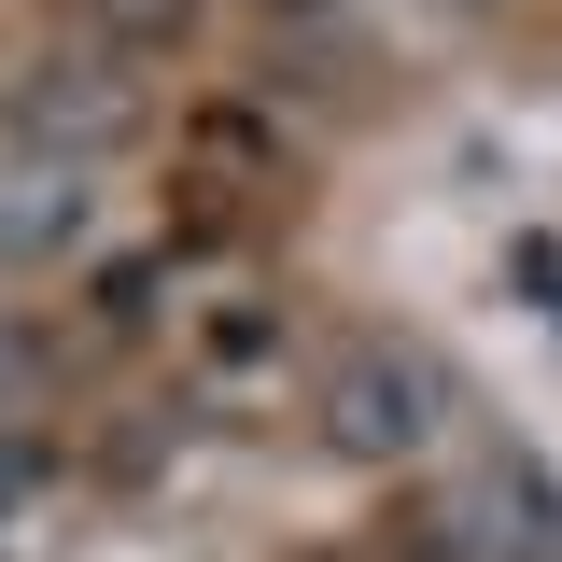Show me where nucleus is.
<instances>
[{
  "label": "nucleus",
  "instance_id": "1",
  "mask_svg": "<svg viewBox=\"0 0 562 562\" xmlns=\"http://www.w3.org/2000/svg\"><path fill=\"white\" fill-rule=\"evenodd\" d=\"M0 140L43 169H85V155H127L140 140V70L113 57V43H43V57H14V85H0Z\"/></svg>",
  "mask_w": 562,
  "mask_h": 562
},
{
  "label": "nucleus",
  "instance_id": "3",
  "mask_svg": "<svg viewBox=\"0 0 562 562\" xmlns=\"http://www.w3.org/2000/svg\"><path fill=\"white\" fill-rule=\"evenodd\" d=\"M450 549L464 562H562V479L535 450H479L450 492Z\"/></svg>",
  "mask_w": 562,
  "mask_h": 562
},
{
  "label": "nucleus",
  "instance_id": "2",
  "mask_svg": "<svg viewBox=\"0 0 562 562\" xmlns=\"http://www.w3.org/2000/svg\"><path fill=\"white\" fill-rule=\"evenodd\" d=\"M324 436H338L351 464L436 450V436H450V366H436L422 338H351L338 366H324Z\"/></svg>",
  "mask_w": 562,
  "mask_h": 562
},
{
  "label": "nucleus",
  "instance_id": "5",
  "mask_svg": "<svg viewBox=\"0 0 562 562\" xmlns=\"http://www.w3.org/2000/svg\"><path fill=\"white\" fill-rule=\"evenodd\" d=\"M198 29V0H85V43H113V57H169Z\"/></svg>",
  "mask_w": 562,
  "mask_h": 562
},
{
  "label": "nucleus",
  "instance_id": "6",
  "mask_svg": "<svg viewBox=\"0 0 562 562\" xmlns=\"http://www.w3.org/2000/svg\"><path fill=\"white\" fill-rule=\"evenodd\" d=\"M14 380H29V338H14V324H0V394H14Z\"/></svg>",
  "mask_w": 562,
  "mask_h": 562
},
{
  "label": "nucleus",
  "instance_id": "4",
  "mask_svg": "<svg viewBox=\"0 0 562 562\" xmlns=\"http://www.w3.org/2000/svg\"><path fill=\"white\" fill-rule=\"evenodd\" d=\"M29 198H0V254H57L85 239V198H70V169H14Z\"/></svg>",
  "mask_w": 562,
  "mask_h": 562
}]
</instances>
